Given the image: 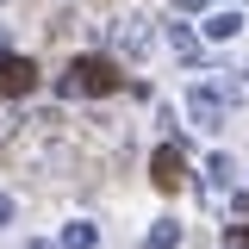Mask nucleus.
I'll use <instances>...</instances> for the list:
<instances>
[{"instance_id": "f257e3e1", "label": "nucleus", "mask_w": 249, "mask_h": 249, "mask_svg": "<svg viewBox=\"0 0 249 249\" xmlns=\"http://www.w3.org/2000/svg\"><path fill=\"white\" fill-rule=\"evenodd\" d=\"M69 88H75V93H112V88H119V75H112V62L88 56V62L69 69Z\"/></svg>"}, {"instance_id": "f03ea898", "label": "nucleus", "mask_w": 249, "mask_h": 249, "mask_svg": "<svg viewBox=\"0 0 249 249\" xmlns=\"http://www.w3.org/2000/svg\"><path fill=\"white\" fill-rule=\"evenodd\" d=\"M31 88V62L25 56H0V93H25Z\"/></svg>"}]
</instances>
